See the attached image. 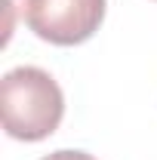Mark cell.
I'll use <instances>...</instances> for the list:
<instances>
[{"label":"cell","mask_w":157,"mask_h":160,"mask_svg":"<svg viewBox=\"0 0 157 160\" xmlns=\"http://www.w3.org/2000/svg\"><path fill=\"white\" fill-rule=\"evenodd\" d=\"M0 114L6 136L19 142H40L59 129L65 96L53 74L34 65H22L6 71L0 80Z\"/></svg>","instance_id":"obj_1"},{"label":"cell","mask_w":157,"mask_h":160,"mask_svg":"<svg viewBox=\"0 0 157 160\" xmlns=\"http://www.w3.org/2000/svg\"><path fill=\"white\" fill-rule=\"evenodd\" d=\"M25 25L46 43L74 46L89 40L105 19V0H22Z\"/></svg>","instance_id":"obj_2"},{"label":"cell","mask_w":157,"mask_h":160,"mask_svg":"<svg viewBox=\"0 0 157 160\" xmlns=\"http://www.w3.org/2000/svg\"><path fill=\"white\" fill-rule=\"evenodd\" d=\"M43 160H96L93 154H86V151H53L49 157H43Z\"/></svg>","instance_id":"obj_3"}]
</instances>
